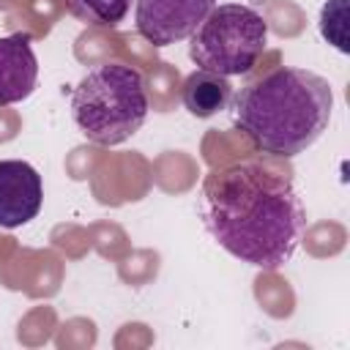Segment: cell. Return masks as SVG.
Returning <instances> with one entry per match:
<instances>
[{"instance_id":"6","label":"cell","mask_w":350,"mask_h":350,"mask_svg":"<svg viewBox=\"0 0 350 350\" xmlns=\"http://www.w3.org/2000/svg\"><path fill=\"white\" fill-rule=\"evenodd\" d=\"M44 183L33 164L22 159L0 161V227L14 230L38 216Z\"/></svg>"},{"instance_id":"5","label":"cell","mask_w":350,"mask_h":350,"mask_svg":"<svg viewBox=\"0 0 350 350\" xmlns=\"http://www.w3.org/2000/svg\"><path fill=\"white\" fill-rule=\"evenodd\" d=\"M216 0H137V33L153 46L189 38Z\"/></svg>"},{"instance_id":"3","label":"cell","mask_w":350,"mask_h":350,"mask_svg":"<svg viewBox=\"0 0 350 350\" xmlns=\"http://www.w3.org/2000/svg\"><path fill=\"white\" fill-rule=\"evenodd\" d=\"M71 115L90 142H126L148 118L145 77L126 63H101L90 68L71 93Z\"/></svg>"},{"instance_id":"9","label":"cell","mask_w":350,"mask_h":350,"mask_svg":"<svg viewBox=\"0 0 350 350\" xmlns=\"http://www.w3.org/2000/svg\"><path fill=\"white\" fill-rule=\"evenodd\" d=\"M134 0H66L71 16L90 27H115L126 19Z\"/></svg>"},{"instance_id":"2","label":"cell","mask_w":350,"mask_h":350,"mask_svg":"<svg viewBox=\"0 0 350 350\" xmlns=\"http://www.w3.org/2000/svg\"><path fill=\"white\" fill-rule=\"evenodd\" d=\"M334 112L331 82L309 68L279 66L243 85L232 101V123L268 156L293 159L312 148Z\"/></svg>"},{"instance_id":"10","label":"cell","mask_w":350,"mask_h":350,"mask_svg":"<svg viewBox=\"0 0 350 350\" xmlns=\"http://www.w3.org/2000/svg\"><path fill=\"white\" fill-rule=\"evenodd\" d=\"M347 0H328L320 11V36L334 44L339 52H350L347 46Z\"/></svg>"},{"instance_id":"1","label":"cell","mask_w":350,"mask_h":350,"mask_svg":"<svg viewBox=\"0 0 350 350\" xmlns=\"http://www.w3.org/2000/svg\"><path fill=\"white\" fill-rule=\"evenodd\" d=\"M200 216L227 254L262 271L290 262L306 230L290 172L262 159L213 170L200 191Z\"/></svg>"},{"instance_id":"4","label":"cell","mask_w":350,"mask_h":350,"mask_svg":"<svg viewBox=\"0 0 350 350\" xmlns=\"http://www.w3.org/2000/svg\"><path fill=\"white\" fill-rule=\"evenodd\" d=\"M268 44V22L249 5L224 3L213 5L211 14L189 36V57L194 66L221 74H249Z\"/></svg>"},{"instance_id":"7","label":"cell","mask_w":350,"mask_h":350,"mask_svg":"<svg viewBox=\"0 0 350 350\" xmlns=\"http://www.w3.org/2000/svg\"><path fill=\"white\" fill-rule=\"evenodd\" d=\"M38 82V57L27 33L0 38V107L25 101Z\"/></svg>"},{"instance_id":"8","label":"cell","mask_w":350,"mask_h":350,"mask_svg":"<svg viewBox=\"0 0 350 350\" xmlns=\"http://www.w3.org/2000/svg\"><path fill=\"white\" fill-rule=\"evenodd\" d=\"M180 101L186 107L189 115L194 118H211L221 109L230 107L232 101V85L227 77L197 68L183 79V90H180Z\"/></svg>"}]
</instances>
